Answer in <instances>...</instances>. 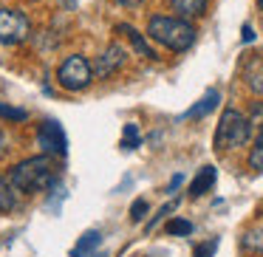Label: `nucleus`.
Returning <instances> with one entry per match:
<instances>
[{
  "mask_svg": "<svg viewBox=\"0 0 263 257\" xmlns=\"http://www.w3.org/2000/svg\"><path fill=\"white\" fill-rule=\"evenodd\" d=\"M119 6H125V9H136V6H142L144 0H116Z\"/></svg>",
  "mask_w": 263,
  "mask_h": 257,
  "instance_id": "obj_23",
  "label": "nucleus"
},
{
  "mask_svg": "<svg viewBox=\"0 0 263 257\" xmlns=\"http://www.w3.org/2000/svg\"><path fill=\"white\" fill-rule=\"evenodd\" d=\"M246 85H249L252 93H257V96H263V54H257V57H252L249 63H246Z\"/></svg>",
  "mask_w": 263,
  "mask_h": 257,
  "instance_id": "obj_11",
  "label": "nucleus"
},
{
  "mask_svg": "<svg viewBox=\"0 0 263 257\" xmlns=\"http://www.w3.org/2000/svg\"><path fill=\"white\" fill-rule=\"evenodd\" d=\"M164 232L167 234H181V238H187V234H193V223L184 221V218H173V221H167Z\"/></svg>",
  "mask_w": 263,
  "mask_h": 257,
  "instance_id": "obj_18",
  "label": "nucleus"
},
{
  "mask_svg": "<svg viewBox=\"0 0 263 257\" xmlns=\"http://www.w3.org/2000/svg\"><path fill=\"white\" fill-rule=\"evenodd\" d=\"M26 110L23 108H12V105H3L0 102V119H6V122H26Z\"/></svg>",
  "mask_w": 263,
  "mask_h": 257,
  "instance_id": "obj_19",
  "label": "nucleus"
},
{
  "mask_svg": "<svg viewBox=\"0 0 263 257\" xmlns=\"http://www.w3.org/2000/svg\"><path fill=\"white\" fill-rule=\"evenodd\" d=\"M170 9L176 12V17L195 20L206 12V0H170Z\"/></svg>",
  "mask_w": 263,
  "mask_h": 257,
  "instance_id": "obj_12",
  "label": "nucleus"
},
{
  "mask_svg": "<svg viewBox=\"0 0 263 257\" xmlns=\"http://www.w3.org/2000/svg\"><path fill=\"white\" fill-rule=\"evenodd\" d=\"M215 178H218V170L212 164L201 167L198 175L193 178V184H190V198H201L204 192H210V189L215 187Z\"/></svg>",
  "mask_w": 263,
  "mask_h": 257,
  "instance_id": "obj_8",
  "label": "nucleus"
},
{
  "mask_svg": "<svg viewBox=\"0 0 263 257\" xmlns=\"http://www.w3.org/2000/svg\"><path fill=\"white\" fill-rule=\"evenodd\" d=\"M218 102H221V93H218L215 88H212V91H206L204 96H201L198 102H195L193 108H190L187 113L181 116V119H204L206 113H212V110L218 108Z\"/></svg>",
  "mask_w": 263,
  "mask_h": 257,
  "instance_id": "obj_9",
  "label": "nucleus"
},
{
  "mask_svg": "<svg viewBox=\"0 0 263 257\" xmlns=\"http://www.w3.org/2000/svg\"><path fill=\"white\" fill-rule=\"evenodd\" d=\"M14 209V189L9 187V181L0 175V215H9Z\"/></svg>",
  "mask_w": 263,
  "mask_h": 257,
  "instance_id": "obj_16",
  "label": "nucleus"
},
{
  "mask_svg": "<svg viewBox=\"0 0 263 257\" xmlns=\"http://www.w3.org/2000/svg\"><path fill=\"white\" fill-rule=\"evenodd\" d=\"M31 37V23L20 9H0V43L20 46Z\"/></svg>",
  "mask_w": 263,
  "mask_h": 257,
  "instance_id": "obj_5",
  "label": "nucleus"
},
{
  "mask_svg": "<svg viewBox=\"0 0 263 257\" xmlns=\"http://www.w3.org/2000/svg\"><path fill=\"white\" fill-rule=\"evenodd\" d=\"M37 144H40V150L46 155L63 159L68 153V136H65V130L60 127L57 119H43L37 125Z\"/></svg>",
  "mask_w": 263,
  "mask_h": 257,
  "instance_id": "obj_6",
  "label": "nucleus"
},
{
  "mask_svg": "<svg viewBox=\"0 0 263 257\" xmlns=\"http://www.w3.org/2000/svg\"><path fill=\"white\" fill-rule=\"evenodd\" d=\"M243 249L246 251H252V254H263V226H255V229H249V232L243 234Z\"/></svg>",
  "mask_w": 263,
  "mask_h": 257,
  "instance_id": "obj_15",
  "label": "nucleus"
},
{
  "mask_svg": "<svg viewBox=\"0 0 263 257\" xmlns=\"http://www.w3.org/2000/svg\"><path fill=\"white\" fill-rule=\"evenodd\" d=\"M3 144H6V133H3V127H0V150H3Z\"/></svg>",
  "mask_w": 263,
  "mask_h": 257,
  "instance_id": "obj_27",
  "label": "nucleus"
},
{
  "mask_svg": "<svg viewBox=\"0 0 263 257\" xmlns=\"http://www.w3.org/2000/svg\"><path fill=\"white\" fill-rule=\"evenodd\" d=\"M57 82H60V88H65V91H74V93L85 91V88L93 82V65L88 63L82 54H71V57H65L63 63H60Z\"/></svg>",
  "mask_w": 263,
  "mask_h": 257,
  "instance_id": "obj_4",
  "label": "nucleus"
},
{
  "mask_svg": "<svg viewBox=\"0 0 263 257\" xmlns=\"http://www.w3.org/2000/svg\"><path fill=\"white\" fill-rule=\"evenodd\" d=\"M125 63H127V51L122 46H116V43H110L93 63V76H114Z\"/></svg>",
  "mask_w": 263,
  "mask_h": 257,
  "instance_id": "obj_7",
  "label": "nucleus"
},
{
  "mask_svg": "<svg viewBox=\"0 0 263 257\" xmlns=\"http://www.w3.org/2000/svg\"><path fill=\"white\" fill-rule=\"evenodd\" d=\"M9 187L14 189V195H34V192H43V189L54 187L57 181V172L51 167V159L46 153L43 155H31V159H23L20 164H14L6 175Z\"/></svg>",
  "mask_w": 263,
  "mask_h": 257,
  "instance_id": "obj_1",
  "label": "nucleus"
},
{
  "mask_svg": "<svg viewBox=\"0 0 263 257\" xmlns=\"http://www.w3.org/2000/svg\"><path fill=\"white\" fill-rule=\"evenodd\" d=\"M139 144H142L139 127H136V125H125V130H122V142H119V147H122V150H136Z\"/></svg>",
  "mask_w": 263,
  "mask_h": 257,
  "instance_id": "obj_17",
  "label": "nucleus"
},
{
  "mask_svg": "<svg viewBox=\"0 0 263 257\" xmlns=\"http://www.w3.org/2000/svg\"><path fill=\"white\" fill-rule=\"evenodd\" d=\"M255 34H252V26H243V43H252Z\"/></svg>",
  "mask_w": 263,
  "mask_h": 257,
  "instance_id": "obj_26",
  "label": "nucleus"
},
{
  "mask_svg": "<svg viewBox=\"0 0 263 257\" xmlns=\"http://www.w3.org/2000/svg\"><path fill=\"white\" fill-rule=\"evenodd\" d=\"M249 136H252V119L235 108H227L215 127V150L223 153V150L243 147L249 142Z\"/></svg>",
  "mask_w": 263,
  "mask_h": 257,
  "instance_id": "obj_3",
  "label": "nucleus"
},
{
  "mask_svg": "<svg viewBox=\"0 0 263 257\" xmlns=\"http://www.w3.org/2000/svg\"><path fill=\"white\" fill-rule=\"evenodd\" d=\"M99 243H102V234H99L97 229H91V232L82 234L80 243H77L74 249H71V257H88V254H91V251L97 249Z\"/></svg>",
  "mask_w": 263,
  "mask_h": 257,
  "instance_id": "obj_13",
  "label": "nucleus"
},
{
  "mask_svg": "<svg viewBox=\"0 0 263 257\" xmlns=\"http://www.w3.org/2000/svg\"><path fill=\"white\" fill-rule=\"evenodd\" d=\"M173 209H176V201H173V204H167V206H161V209H159V215H156V218H153V221H150V223H147V229H153V226H156V223H159V221H161V218H164V215H170V212H173Z\"/></svg>",
  "mask_w": 263,
  "mask_h": 257,
  "instance_id": "obj_22",
  "label": "nucleus"
},
{
  "mask_svg": "<svg viewBox=\"0 0 263 257\" xmlns=\"http://www.w3.org/2000/svg\"><path fill=\"white\" fill-rule=\"evenodd\" d=\"M147 209H150V206H147V201H144V198H139L136 204L130 206V221H133V223H139L144 215H147Z\"/></svg>",
  "mask_w": 263,
  "mask_h": 257,
  "instance_id": "obj_20",
  "label": "nucleus"
},
{
  "mask_svg": "<svg viewBox=\"0 0 263 257\" xmlns=\"http://www.w3.org/2000/svg\"><path fill=\"white\" fill-rule=\"evenodd\" d=\"M249 170L252 172H263V122H260V130L255 136V144L249 150Z\"/></svg>",
  "mask_w": 263,
  "mask_h": 257,
  "instance_id": "obj_14",
  "label": "nucleus"
},
{
  "mask_svg": "<svg viewBox=\"0 0 263 257\" xmlns=\"http://www.w3.org/2000/svg\"><path fill=\"white\" fill-rule=\"evenodd\" d=\"M215 249H218V238H212V240H206V243H201L198 249H195V257H212Z\"/></svg>",
  "mask_w": 263,
  "mask_h": 257,
  "instance_id": "obj_21",
  "label": "nucleus"
},
{
  "mask_svg": "<svg viewBox=\"0 0 263 257\" xmlns=\"http://www.w3.org/2000/svg\"><path fill=\"white\" fill-rule=\"evenodd\" d=\"M31 3H37V0H31Z\"/></svg>",
  "mask_w": 263,
  "mask_h": 257,
  "instance_id": "obj_29",
  "label": "nucleus"
},
{
  "mask_svg": "<svg viewBox=\"0 0 263 257\" xmlns=\"http://www.w3.org/2000/svg\"><path fill=\"white\" fill-rule=\"evenodd\" d=\"M257 6H260V9H263V0H257Z\"/></svg>",
  "mask_w": 263,
  "mask_h": 257,
  "instance_id": "obj_28",
  "label": "nucleus"
},
{
  "mask_svg": "<svg viewBox=\"0 0 263 257\" xmlns=\"http://www.w3.org/2000/svg\"><path fill=\"white\" fill-rule=\"evenodd\" d=\"M147 37L159 46H164L167 51L184 54L195 46V26L184 17H176V14H156V17L147 20Z\"/></svg>",
  "mask_w": 263,
  "mask_h": 257,
  "instance_id": "obj_2",
  "label": "nucleus"
},
{
  "mask_svg": "<svg viewBox=\"0 0 263 257\" xmlns=\"http://www.w3.org/2000/svg\"><path fill=\"white\" fill-rule=\"evenodd\" d=\"M116 31H119V34H125L127 40H130L133 51H136L139 57H144V60H156V51L147 46V40H144V37L139 34V31L133 29V26H127V23H119V26H116Z\"/></svg>",
  "mask_w": 263,
  "mask_h": 257,
  "instance_id": "obj_10",
  "label": "nucleus"
},
{
  "mask_svg": "<svg viewBox=\"0 0 263 257\" xmlns=\"http://www.w3.org/2000/svg\"><path fill=\"white\" fill-rule=\"evenodd\" d=\"M255 119H260V122H263V102H260V105H255V110H252V122H255Z\"/></svg>",
  "mask_w": 263,
  "mask_h": 257,
  "instance_id": "obj_24",
  "label": "nucleus"
},
{
  "mask_svg": "<svg viewBox=\"0 0 263 257\" xmlns=\"http://www.w3.org/2000/svg\"><path fill=\"white\" fill-rule=\"evenodd\" d=\"M181 181H184V175H173V181H170V187H167V192H173V189H176Z\"/></svg>",
  "mask_w": 263,
  "mask_h": 257,
  "instance_id": "obj_25",
  "label": "nucleus"
}]
</instances>
